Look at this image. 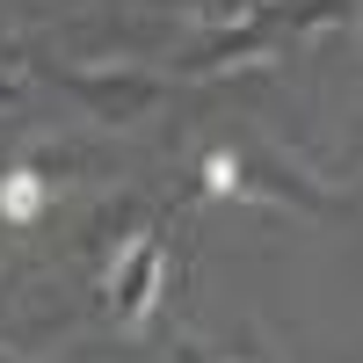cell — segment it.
Here are the masks:
<instances>
[{
  "label": "cell",
  "instance_id": "obj_1",
  "mask_svg": "<svg viewBox=\"0 0 363 363\" xmlns=\"http://www.w3.org/2000/svg\"><path fill=\"white\" fill-rule=\"evenodd\" d=\"M58 87L95 116V124H138V116H153L167 80L160 73H138V66H66Z\"/></svg>",
  "mask_w": 363,
  "mask_h": 363
},
{
  "label": "cell",
  "instance_id": "obj_2",
  "mask_svg": "<svg viewBox=\"0 0 363 363\" xmlns=\"http://www.w3.org/2000/svg\"><path fill=\"white\" fill-rule=\"evenodd\" d=\"M160 291H167V240L145 225L109 262V313H116V327H145L153 306H160Z\"/></svg>",
  "mask_w": 363,
  "mask_h": 363
},
{
  "label": "cell",
  "instance_id": "obj_3",
  "mask_svg": "<svg viewBox=\"0 0 363 363\" xmlns=\"http://www.w3.org/2000/svg\"><path fill=\"white\" fill-rule=\"evenodd\" d=\"M44 189H51V182H44L37 167H8V174H0V218H8V225H29V218L44 211Z\"/></svg>",
  "mask_w": 363,
  "mask_h": 363
},
{
  "label": "cell",
  "instance_id": "obj_4",
  "mask_svg": "<svg viewBox=\"0 0 363 363\" xmlns=\"http://www.w3.org/2000/svg\"><path fill=\"white\" fill-rule=\"evenodd\" d=\"M174 363H218V356H203V342H182V349H174Z\"/></svg>",
  "mask_w": 363,
  "mask_h": 363
},
{
  "label": "cell",
  "instance_id": "obj_5",
  "mask_svg": "<svg viewBox=\"0 0 363 363\" xmlns=\"http://www.w3.org/2000/svg\"><path fill=\"white\" fill-rule=\"evenodd\" d=\"M0 87H8V80H0Z\"/></svg>",
  "mask_w": 363,
  "mask_h": 363
}]
</instances>
